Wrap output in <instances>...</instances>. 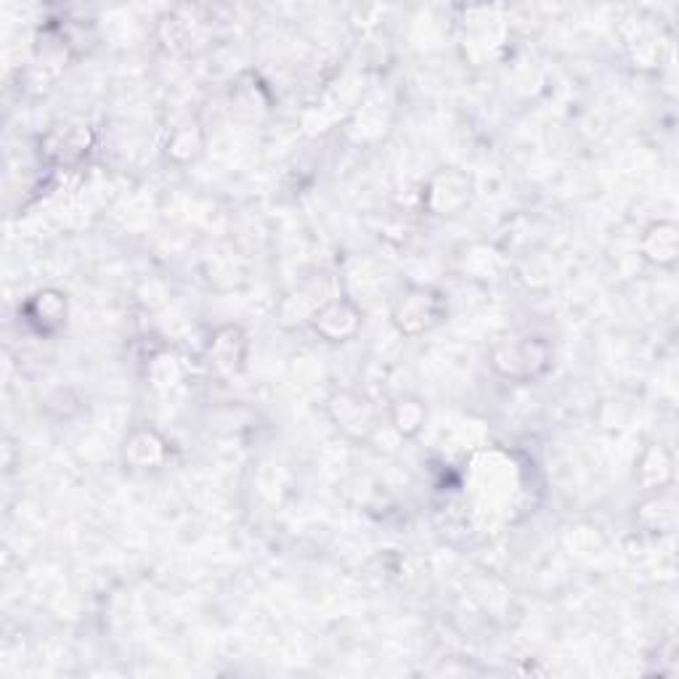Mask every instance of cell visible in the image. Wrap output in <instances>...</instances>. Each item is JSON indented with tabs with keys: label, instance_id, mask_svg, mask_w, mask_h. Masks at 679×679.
<instances>
[{
	"label": "cell",
	"instance_id": "cell-1",
	"mask_svg": "<svg viewBox=\"0 0 679 679\" xmlns=\"http://www.w3.org/2000/svg\"><path fill=\"white\" fill-rule=\"evenodd\" d=\"M443 297L435 290L409 287L393 306V324L401 335H422L443 321Z\"/></svg>",
	"mask_w": 679,
	"mask_h": 679
},
{
	"label": "cell",
	"instance_id": "cell-2",
	"mask_svg": "<svg viewBox=\"0 0 679 679\" xmlns=\"http://www.w3.org/2000/svg\"><path fill=\"white\" fill-rule=\"evenodd\" d=\"M329 415L342 433L353 438H364L374 430V411L370 401L353 396V393H338V396L329 401Z\"/></svg>",
	"mask_w": 679,
	"mask_h": 679
},
{
	"label": "cell",
	"instance_id": "cell-3",
	"mask_svg": "<svg viewBox=\"0 0 679 679\" xmlns=\"http://www.w3.org/2000/svg\"><path fill=\"white\" fill-rule=\"evenodd\" d=\"M643 258L658 269H675L679 258V228L671 220L647 226L643 237Z\"/></svg>",
	"mask_w": 679,
	"mask_h": 679
},
{
	"label": "cell",
	"instance_id": "cell-4",
	"mask_svg": "<svg viewBox=\"0 0 679 679\" xmlns=\"http://www.w3.org/2000/svg\"><path fill=\"white\" fill-rule=\"evenodd\" d=\"M425 420H428V409H425V404L420 401V398L404 396L393 401L391 422L401 435L406 438L417 435L425 428Z\"/></svg>",
	"mask_w": 679,
	"mask_h": 679
}]
</instances>
